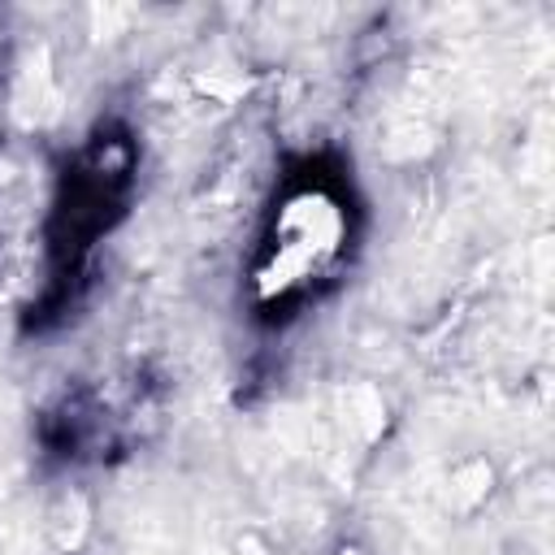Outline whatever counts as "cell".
Here are the masks:
<instances>
[{"label":"cell","mask_w":555,"mask_h":555,"mask_svg":"<svg viewBox=\"0 0 555 555\" xmlns=\"http://www.w3.org/2000/svg\"><path fill=\"white\" fill-rule=\"evenodd\" d=\"M490 481H494V468L486 460H468L451 473V507L455 512H468L477 507L486 494H490Z\"/></svg>","instance_id":"obj_2"},{"label":"cell","mask_w":555,"mask_h":555,"mask_svg":"<svg viewBox=\"0 0 555 555\" xmlns=\"http://www.w3.org/2000/svg\"><path fill=\"white\" fill-rule=\"evenodd\" d=\"M282 230H286V243L278 247V256H273L264 282H260L264 295L286 291L291 282H299V278L308 273V264H312L317 256L334 251V243H338V234H343V221H338V208H334L330 199L304 195V199H295V204L286 208Z\"/></svg>","instance_id":"obj_1"}]
</instances>
